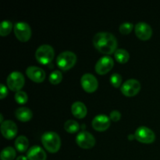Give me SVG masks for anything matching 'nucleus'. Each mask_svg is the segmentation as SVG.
<instances>
[{"label":"nucleus","instance_id":"nucleus-4","mask_svg":"<svg viewBox=\"0 0 160 160\" xmlns=\"http://www.w3.org/2000/svg\"><path fill=\"white\" fill-rule=\"evenodd\" d=\"M77 62V56L74 52L65 51L61 52L56 59L57 66L62 70H68L75 65Z\"/></svg>","mask_w":160,"mask_h":160},{"label":"nucleus","instance_id":"nucleus-10","mask_svg":"<svg viewBox=\"0 0 160 160\" xmlns=\"http://www.w3.org/2000/svg\"><path fill=\"white\" fill-rule=\"evenodd\" d=\"M114 66V61L112 57L105 56L100 58L95 64V71L100 75H104L110 71Z\"/></svg>","mask_w":160,"mask_h":160},{"label":"nucleus","instance_id":"nucleus-5","mask_svg":"<svg viewBox=\"0 0 160 160\" xmlns=\"http://www.w3.org/2000/svg\"><path fill=\"white\" fill-rule=\"evenodd\" d=\"M8 88L13 92H19L25 84V78L23 73L19 71H13L9 73L6 79Z\"/></svg>","mask_w":160,"mask_h":160},{"label":"nucleus","instance_id":"nucleus-14","mask_svg":"<svg viewBox=\"0 0 160 160\" xmlns=\"http://www.w3.org/2000/svg\"><path fill=\"white\" fill-rule=\"evenodd\" d=\"M18 131L17 124L12 120H5L1 123V132L6 139H12L16 137Z\"/></svg>","mask_w":160,"mask_h":160},{"label":"nucleus","instance_id":"nucleus-18","mask_svg":"<svg viewBox=\"0 0 160 160\" xmlns=\"http://www.w3.org/2000/svg\"><path fill=\"white\" fill-rule=\"evenodd\" d=\"M15 116L17 120H20L22 122H27L31 120L33 117V113L32 111L29 108L22 106V107L17 109L15 112Z\"/></svg>","mask_w":160,"mask_h":160},{"label":"nucleus","instance_id":"nucleus-12","mask_svg":"<svg viewBox=\"0 0 160 160\" xmlns=\"http://www.w3.org/2000/svg\"><path fill=\"white\" fill-rule=\"evenodd\" d=\"M134 31L137 37L141 40H148L152 35L151 26L145 22H138L134 27Z\"/></svg>","mask_w":160,"mask_h":160},{"label":"nucleus","instance_id":"nucleus-22","mask_svg":"<svg viewBox=\"0 0 160 160\" xmlns=\"http://www.w3.org/2000/svg\"><path fill=\"white\" fill-rule=\"evenodd\" d=\"M16 156V151L12 147H6L1 152V160H13Z\"/></svg>","mask_w":160,"mask_h":160},{"label":"nucleus","instance_id":"nucleus-32","mask_svg":"<svg viewBox=\"0 0 160 160\" xmlns=\"http://www.w3.org/2000/svg\"><path fill=\"white\" fill-rule=\"evenodd\" d=\"M133 138H135L134 135H129V139H133Z\"/></svg>","mask_w":160,"mask_h":160},{"label":"nucleus","instance_id":"nucleus-11","mask_svg":"<svg viewBox=\"0 0 160 160\" xmlns=\"http://www.w3.org/2000/svg\"><path fill=\"white\" fill-rule=\"evenodd\" d=\"M81 84L83 89L88 93L95 92L98 87L97 78L92 73H84L81 78Z\"/></svg>","mask_w":160,"mask_h":160},{"label":"nucleus","instance_id":"nucleus-7","mask_svg":"<svg viewBox=\"0 0 160 160\" xmlns=\"http://www.w3.org/2000/svg\"><path fill=\"white\" fill-rule=\"evenodd\" d=\"M14 34L20 42H28L31 37V28L26 22H17L13 28Z\"/></svg>","mask_w":160,"mask_h":160},{"label":"nucleus","instance_id":"nucleus-20","mask_svg":"<svg viewBox=\"0 0 160 160\" xmlns=\"http://www.w3.org/2000/svg\"><path fill=\"white\" fill-rule=\"evenodd\" d=\"M114 56H115V59H117V62H119L120 63H126L130 59L129 52L123 48L117 49V51L114 52Z\"/></svg>","mask_w":160,"mask_h":160},{"label":"nucleus","instance_id":"nucleus-30","mask_svg":"<svg viewBox=\"0 0 160 160\" xmlns=\"http://www.w3.org/2000/svg\"><path fill=\"white\" fill-rule=\"evenodd\" d=\"M17 160H28V157L24 156H20L17 158Z\"/></svg>","mask_w":160,"mask_h":160},{"label":"nucleus","instance_id":"nucleus-13","mask_svg":"<svg viewBox=\"0 0 160 160\" xmlns=\"http://www.w3.org/2000/svg\"><path fill=\"white\" fill-rule=\"evenodd\" d=\"M111 120L109 117L104 114H99L94 117L92 120V128L97 131H105L109 128Z\"/></svg>","mask_w":160,"mask_h":160},{"label":"nucleus","instance_id":"nucleus-29","mask_svg":"<svg viewBox=\"0 0 160 160\" xmlns=\"http://www.w3.org/2000/svg\"><path fill=\"white\" fill-rule=\"evenodd\" d=\"M8 95V90L5 84H0V98L3 99L6 95Z\"/></svg>","mask_w":160,"mask_h":160},{"label":"nucleus","instance_id":"nucleus-17","mask_svg":"<svg viewBox=\"0 0 160 160\" xmlns=\"http://www.w3.org/2000/svg\"><path fill=\"white\" fill-rule=\"evenodd\" d=\"M71 112L73 115L78 119H82L86 117L88 112L87 107L81 102H75L71 106Z\"/></svg>","mask_w":160,"mask_h":160},{"label":"nucleus","instance_id":"nucleus-31","mask_svg":"<svg viewBox=\"0 0 160 160\" xmlns=\"http://www.w3.org/2000/svg\"><path fill=\"white\" fill-rule=\"evenodd\" d=\"M0 117H1V119H0V122H1V123H2L3 122V116H2V114H0Z\"/></svg>","mask_w":160,"mask_h":160},{"label":"nucleus","instance_id":"nucleus-16","mask_svg":"<svg viewBox=\"0 0 160 160\" xmlns=\"http://www.w3.org/2000/svg\"><path fill=\"white\" fill-rule=\"evenodd\" d=\"M28 160H46V153L42 147L34 145L28 149L27 153Z\"/></svg>","mask_w":160,"mask_h":160},{"label":"nucleus","instance_id":"nucleus-1","mask_svg":"<svg viewBox=\"0 0 160 160\" xmlns=\"http://www.w3.org/2000/svg\"><path fill=\"white\" fill-rule=\"evenodd\" d=\"M93 45L98 51L103 54L110 55L117 51V40L109 32H98L94 36Z\"/></svg>","mask_w":160,"mask_h":160},{"label":"nucleus","instance_id":"nucleus-8","mask_svg":"<svg viewBox=\"0 0 160 160\" xmlns=\"http://www.w3.org/2000/svg\"><path fill=\"white\" fill-rule=\"evenodd\" d=\"M121 92L125 96L131 97L137 95L141 90V84L136 79H128L122 84L120 88Z\"/></svg>","mask_w":160,"mask_h":160},{"label":"nucleus","instance_id":"nucleus-21","mask_svg":"<svg viewBox=\"0 0 160 160\" xmlns=\"http://www.w3.org/2000/svg\"><path fill=\"white\" fill-rule=\"evenodd\" d=\"M64 129L70 134L78 132L80 130V124L74 120H68L64 123Z\"/></svg>","mask_w":160,"mask_h":160},{"label":"nucleus","instance_id":"nucleus-15","mask_svg":"<svg viewBox=\"0 0 160 160\" xmlns=\"http://www.w3.org/2000/svg\"><path fill=\"white\" fill-rule=\"evenodd\" d=\"M26 74L31 81L35 83H42L45 78V72L38 67L31 66L26 70Z\"/></svg>","mask_w":160,"mask_h":160},{"label":"nucleus","instance_id":"nucleus-19","mask_svg":"<svg viewBox=\"0 0 160 160\" xmlns=\"http://www.w3.org/2000/svg\"><path fill=\"white\" fill-rule=\"evenodd\" d=\"M15 147L19 152H23L26 151L29 146V141H28V138L25 137L23 135H20L16 138L15 142Z\"/></svg>","mask_w":160,"mask_h":160},{"label":"nucleus","instance_id":"nucleus-2","mask_svg":"<svg viewBox=\"0 0 160 160\" xmlns=\"http://www.w3.org/2000/svg\"><path fill=\"white\" fill-rule=\"evenodd\" d=\"M42 142L45 149L51 153H56L61 146V139L54 131H47L42 136Z\"/></svg>","mask_w":160,"mask_h":160},{"label":"nucleus","instance_id":"nucleus-27","mask_svg":"<svg viewBox=\"0 0 160 160\" xmlns=\"http://www.w3.org/2000/svg\"><path fill=\"white\" fill-rule=\"evenodd\" d=\"M110 83L114 88H119L122 83L121 75L117 73H114L110 77Z\"/></svg>","mask_w":160,"mask_h":160},{"label":"nucleus","instance_id":"nucleus-26","mask_svg":"<svg viewBox=\"0 0 160 160\" xmlns=\"http://www.w3.org/2000/svg\"><path fill=\"white\" fill-rule=\"evenodd\" d=\"M133 28H134V25L132 23H130V22H125L120 24V28H119V31L121 34H128L131 32Z\"/></svg>","mask_w":160,"mask_h":160},{"label":"nucleus","instance_id":"nucleus-6","mask_svg":"<svg viewBox=\"0 0 160 160\" xmlns=\"http://www.w3.org/2000/svg\"><path fill=\"white\" fill-rule=\"evenodd\" d=\"M134 137L136 140L145 144H151L156 140V134L152 130L145 126L139 127L136 130Z\"/></svg>","mask_w":160,"mask_h":160},{"label":"nucleus","instance_id":"nucleus-25","mask_svg":"<svg viewBox=\"0 0 160 160\" xmlns=\"http://www.w3.org/2000/svg\"><path fill=\"white\" fill-rule=\"evenodd\" d=\"M15 100L19 104H25L28 100V96L27 93L23 91H19L15 94Z\"/></svg>","mask_w":160,"mask_h":160},{"label":"nucleus","instance_id":"nucleus-24","mask_svg":"<svg viewBox=\"0 0 160 160\" xmlns=\"http://www.w3.org/2000/svg\"><path fill=\"white\" fill-rule=\"evenodd\" d=\"M62 75L61 71L56 70L52 72L49 75V81L52 84H58L62 81Z\"/></svg>","mask_w":160,"mask_h":160},{"label":"nucleus","instance_id":"nucleus-9","mask_svg":"<svg viewBox=\"0 0 160 160\" xmlns=\"http://www.w3.org/2000/svg\"><path fill=\"white\" fill-rule=\"evenodd\" d=\"M76 142L81 148L89 149L95 146V138L88 131H82L77 135Z\"/></svg>","mask_w":160,"mask_h":160},{"label":"nucleus","instance_id":"nucleus-23","mask_svg":"<svg viewBox=\"0 0 160 160\" xmlns=\"http://www.w3.org/2000/svg\"><path fill=\"white\" fill-rule=\"evenodd\" d=\"M12 28V23L10 20H3L0 24V35L6 36L11 32Z\"/></svg>","mask_w":160,"mask_h":160},{"label":"nucleus","instance_id":"nucleus-3","mask_svg":"<svg viewBox=\"0 0 160 160\" xmlns=\"http://www.w3.org/2000/svg\"><path fill=\"white\" fill-rule=\"evenodd\" d=\"M55 52L52 47L49 45H42L37 48L35 52V58L41 64L50 63L54 59Z\"/></svg>","mask_w":160,"mask_h":160},{"label":"nucleus","instance_id":"nucleus-28","mask_svg":"<svg viewBox=\"0 0 160 160\" xmlns=\"http://www.w3.org/2000/svg\"><path fill=\"white\" fill-rule=\"evenodd\" d=\"M109 118H110V120H112V121L117 122L118 121V120H120V118H121V113H120L118 110H112V112H110Z\"/></svg>","mask_w":160,"mask_h":160}]
</instances>
